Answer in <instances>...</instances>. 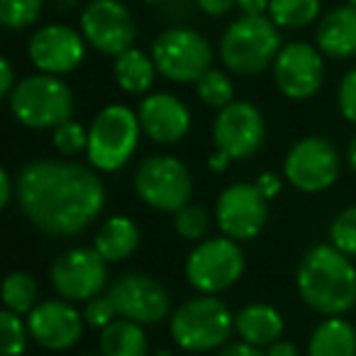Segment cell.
<instances>
[{
  "label": "cell",
  "mask_w": 356,
  "mask_h": 356,
  "mask_svg": "<svg viewBox=\"0 0 356 356\" xmlns=\"http://www.w3.org/2000/svg\"><path fill=\"white\" fill-rule=\"evenodd\" d=\"M20 210L35 229L49 237L83 232L105 208V186L83 163L37 159L15 181Z\"/></svg>",
  "instance_id": "cell-1"
},
{
  "label": "cell",
  "mask_w": 356,
  "mask_h": 356,
  "mask_svg": "<svg viewBox=\"0 0 356 356\" xmlns=\"http://www.w3.org/2000/svg\"><path fill=\"white\" fill-rule=\"evenodd\" d=\"M298 293L315 312L339 317L356 305V268L337 247H315L298 266Z\"/></svg>",
  "instance_id": "cell-2"
},
{
  "label": "cell",
  "mask_w": 356,
  "mask_h": 356,
  "mask_svg": "<svg viewBox=\"0 0 356 356\" xmlns=\"http://www.w3.org/2000/svg\"><path fill=\"white\" fill-rule=\"evenodd\" d=\"M276 22L264 15H242L225 30L220 42L222 64L237 76L264 74L281 51Z\"/></svg>",
  "instance_id": "cell-3"
},
{
  "label": "cell",
  "mask_w": 356,
  "mask_h": 356,
  "mask_svg": "<svg viewBox=\"0 0 356 356\" xmlns=\"http://www.w3.org/2000/svg\"><path fill=\"white\" fill-rule=\"evenodd\" d=\"M10 113L20 124L30 129H54L71 118L74 95L69 86L51 74L27 76L15 86L10 95Z\"/></svg>",
  "instance_id": "cell-4"
},
{
  "label": "cell",
  "mask_w": 356,
  "mask_h": 356,
  "mask_svg": "<svg viewBox=\"0 0 356 356\" xmlns=\"http://www.w3.org/2000/svg\"><path fill=\"white\" fill-rule=\"evenodd\" d=\"M234 317L215 296H200L184 302L171 317V334L186 351H213L229 339Z\"/></svg>",
  "instance_id": "cell-5"
},
{
  "label": "cell",
  "mask_w": 356,
  "mask_h": 356,
  "mask_svg": "<svg viewBox=\"0 0 356 356\" xmlns=\"http://www.w3.org/2000/svg\"><path fill=\"white\" fill-rule=\"evenodd\" d=\"M139 115L124 105L100 110L88 129V161L98 171H118L132 159L139 144Z\"/></svg>",
  "instance_id": "cell-6"
},
{
  "label": "cell",
  "mask_w": 356,
  "mask_h": 356,
  "mask_svg": "<svg viewBox=\"0 0 356 356\" xmlns=\"http://www.w3.org/2000/svg\"><path fill=\"white\" fill-rule=\"evenodd\" d=\"M134 188L149 208H156L161 213H178L191 203L193 178L184 161L168 154H156L139 163L134 173Z\"/></svg>",
  "instance_id": "cell-7"
},
{
  "label": "cell",
  "mask_w": 356,
  "mask_h": 356,
  "mask_svg": "<svg viewBox=\"0 0 356 356\" xmlns=\"http://www.w3.org/2000/svg\"><path fill=\"white\" fill-rule=\"evenodd\" d=\"M152 59L163 79L176 83H195L205 71H210L213 49L198 32L173 27L156 37L152 44Z\"/></svg>",
  "instance_id": "cell-8"
},
{
  "label": "cell",
  "mask_w": 356,
  "mask_h": 356,
  "mask_svg": "<svg viewBox=\"0 0 356 356\" xmlns=\"http://www.w3.org/2000/svg\"><path fill=\"white\" fill-rule=\"evenodd\" d=\"M244 273V254L229 237L200 242L186 261V278L195 291L218 296L239 281Z\"/></svg>",
  "instance_id": "cell-9"
},
{
  "label": "cell",
  "mask_w": 356,
  "mask_h": 356,
  "mask_svg": "<svg viewBox=\"0 0 356 356\" xmlns=\"http://www.w3.org/2000/svg\"><path fill=\"white\" fill-rule=\"evenodd\" d=\"M81 32L100 54L120 56L132 49L137 25L122 0H90L81 13Z\"/></svg>",
  "instance_id": "cell-10"
},
{
  "label": "cell",
  "mask_w": 356,
  "mask_h": 356,
  "mask_svg": "<svg viewBox=\"0 0 356 356\" xmlns=\"http://www.w3.org/2000/svg\"><path fill=\"white\" fill-rule=\"evenodd\" d=\"M108 296L120 317L139 325H159L171 312L168 291L147 273H122L108 288Z\"/></svg>",
  "instance_id": "cell-11"
},
{
  "label": "cell",
  "mask_w": 356,
  "mask_h": 356,
  "mask_svg": "<svg viewBox=\"0 0 356 356\" xmlns=\"http://www.w3.org/2000/svg\"><path fill=\"white\" fill-rule=\"evenodd\" d=\"M286 178L302 193L327 191L339 176V154L322 137H305L293 144L283 161Z\"/></svg>",
  "instance_id": "cell-12"
},
{
  "label": "cell",
  "mask_w": 356,
  "mask_h": 356,
  "mask_svg": "<svg viewBox=\"0 0 356 356\" xmlns=\"http://www.w3.org/2000/svg\"><path fill=\"white\" fill-rule=\"evenodd\" d=\"M51 286L64 300H90L105 288L108 261L98 249L76 247L64 252L51 266Z\"/></svg>",
  "instance_id": "cell-13"
},
{
  "label": "cell",
  "mask_w": 356,
  "mask_h": 356,
  "mask_svg": "<svg viewBox=\"0 0 356 356\" xmlns=\"http://www.w3.org/2000/svg\"><path fill=\"white\" fill-rule=\"evenodd\" d=\"M213 139L229 159H249L261 149L266 139V122L257 105L234 100L220 110L213 127Z\"/></svg>",
  "instance_id": "cell-14"
},
{
  "label": "cell",
  "mask_w": 356,
  "mask_h": 356,
  "mask_svg": "<svg viewBox=\"0 0 356 356\" xmlns=\"http://www.w3.org/2000/svg\"><path fill=\"white\" fill-rule=\"evenodd\" d=\"M268 220V200L252 184H232L218 200V225L234 242L254 239Z\"/></svg>",
  "instance_id": "cell-15"
},
{
  "label": "cell",
  "mask_w": 356,
  "mask_h": 356,
  "mask_svg": "<svg viewBox=\"0 0 356 356\" xmlns=\"http://www.w3.org/2000/svg\"><path fill=\"white\" fill-rule=\"evenodd\" d=\"M325 79L320 51L305 42H293L278 51L273 61V81L291 100H307L320 90Z\"/></svg>",
  "instance_id": "cell-16"
},
{
  "label": "cell",
  "mask_w": 356,
  "mask_h": 356,
  "mask_svg": "<svg viewBox=\"0 0 356 356\" xmlns=\"http://www.w3.org/2000/svg\"><path fill=\"white\" fill-rule=\"evenodd\" d=\"M86 37L66 25H47L32 35L27 44L30 61L42 74L64 76L74 71L86 56Z\"/></svg>",
  "instance_id": "cell-17"
},
{
  "label": "cell",
  "mask_w": 356,
  "mask_h": 356,
  "mask_svg": "<svg viewBox=\"0 0 356 356\" xmlns=\"http://www.w3.org/2000/svg\"><path fill=\"white\" fill-rule=\"evenodd\" d=\"M27 330L40 346L61 351L81 339L83 320H81L79 310L66 300H44L30 312Z\"/></svg>",
  "instance_id": "cell-18"
},
{
  "label": "cell",
  "mask_w": 356,
  "mask_h": 356,
  "mask_svg": "<svg viewBox=\"0 0 356 356\" xmlns=\"http://www.w3.org/2000/svg\"><path fill=\"white\" fill-rule=\"evenodd\" d=\"M139 124L156 144H176L191 127V113L176 95L152 93L139 105Z\"/></svg>",
  "instance_id": "cell-19"
},
{
  "label": "cell",
  "mask_w": 356,
  "mask_h": 356,
  "mask_svg": "<svg viewBox=\"0 0 356 356\" xmlns=\"http://www.w3.org/2000/svg\"><path fill=\"white\" fill-rule=\"evenodd\" d=\"M317 47L330 59H349L356 54V6L346 3L322 17Z\"/></svg>",
  "instance_id": "cell-20"
},
{
  "label": "cell",
  "mask_w": 356,
  "mask_h": 356,
  "mask_svg": "<svg viewBox=\"0 0 356 356\" xmlns=\"http://www.w3.org/2000/svg\"><path fill=\"white\" fill-rule=\"evenodd\" d=\"M234 330L249 344L271 346L283 334V317L276 307L264 305V302H254V305H247L237 312Z\"/></svg>",
  "instance_id": "cell-21"
},
{
  "label": "cell",
  "mask_w": 356,
  "mask_h": 356,
  "mask_svg": "<svg viewBox=\"0 0 356 356\" xmlns=\"http://www.w3.org/2000/svg\"><path fill=\"white\" fill-rule=\"evenodd\" d=\"M95 249L105 261H122L139 247V229L129 218H110L95 234Z\"/></svg>",
  "instance_id": "cell-22"
},
{
  "label": "cell",
  "mask_w": 356,
  "mask_h": 356,
  "mask_svg": "<svg viewBox=\"0 0 356 356\" xmlns=\"http://www.w3.org/2000/svg\"><path fill=\"white\" fill-rule=\"evenodd\" d=\"M310 356H356V332L346 320L330 317L310 337Z\"/></svg>",
  "instance_id": "cell-23"
},
{
  "label": "cell",
  "mask_w": 356,
  "mask_h": 356,
  "mask_svg": "<svg viewBox=\"0 0 356 356\" xmlns=\"http://www.w3.org/2000/svg\"><path fill=\"white\" fill-rule=\"evenodd\" d=\"M100 349L105 356H147L149 344L142 325L132 320H113L100 334Z\"/></svg>",
  "instance_id": "cell-24"
},
{
  "label": "cell",
  "mask_w": 356,
  "mask_h": 356,
  "mask_svg": "<svg viewBox=\"0 0 356 356\" xmlns=\"http://www.w3.org/2000/svg\"><path fill=\"white\" fill-rule=\"evenodd\" d=\"M156 76V64L152 56L142 54L139 49H127L115 56V81L127 93H147Z\"/></svg>",
  "instance_id": "cell-25"
},
{
  "label": "cell",
  "mask_w": 356,
  "mask_h": 356,
  "mask_svg": "<svg viewBox=\"0 0 356 356\" xmlns=\"http://www.w3.org/2000/svg\"><path fill=\"white\" fill-rule=\"evenodd\" d=\"M320 15V0H271L268 17L278 27L302 30Z\"/></svg>",
  "instance_id": "cell-26"
},
{
  "label": "cell",
  "mask_w": 356,
  "mask_h": 356,
  "mask_svg": "<svg viewBox=\"0 0 356 356\" xmlns=\"http://www.w3.org/2000/svg\"><path fill=\"white\" fill-rule=\"evenodd\" d=\"M37 283L30 273L15 271L6 278L3 283V300H6V307L17 315L22 312H32L37 305Z\"/></svg>",
  "instance_id": "cell-27"
},
{
  "label": "cell",
  "mask_w": 356,
  "mask_h": 356,
  "mask_svg": "<svg viewBox=\"0 0 356 356\" xmlns=\"http://www.w3.org/2000/svg\"><path fill=\"white\" fill-rule=\"evenodd\" d=\"M195 93H198V98L203 100L205 105L218 108V110H222V108H227L229 103H234L232 81H229L227 74H222V71H218V69L205 71V74L195 81Z\"/></svg>",
  "instance_id": "cell-28"
},
{
  "label": "cell",
  "mask_w": 356,
  "mask_h": 356,
  "mask_svg": "<svg viewBox=\"0 0 356 356\" xmlns=\"http://www.w3.org/2000/svg\"><path fill=\"white\" fill-rule=\"evenodd\" d=\"M44 0H0V22L6 30H25L35 25Z\"/></svg>",
  "instance_id": "cell-29"
},
{
  "label": "cell",
  "mask_w": 356,
  "mask_h": 356,
  "mask_svg": "<svg viewBox=\"0 0 356 356\" xmlns=\"http://www.w3.org/2000/svg\"><path fill=\"white\" fill-rule=\"evenodd\" d=\"M27 327L22 325L20 315L13 310L0 312V346H3V356H20L27 346Z\"/></svg>",
  "instance_id": "cell-30"
},
{
  "label": "cell",
  "mask_w": 356,
  "mask_h": 356,
  "mask_svg": "<svg viewBox=\"0 0 356 356\" xmlns=\"http://www.w3.org/2000/svg\"><path fill=\"white\" fill-rule=\"evenodd\" d=\"M332 247H337L346 257L356 254V208L341 210L330 227Z\"/></svg>",
  "instance_id": "cell-31"
},
{
  "label": "cell",
  "mask_w": 356,
  "mask_h": 356,
  "mask_svg": "<svg viewBox=\"0 0 356 356\" xmlns=\"http://www.w3.org/2000/svg\"><path fill=\"white\" fill-rule=\"evenodd\" d=\"M176 232L181 234L184 239H203L208 234L210 227V218H208V210L200 208V205H186L176 213Z\"/></svg>",
  "instance_id": "cell-32"
},
{
  "label": "cell",
  "mask_w": 356,
  "mask_h": 356,
  "mask_svg": "<svg viewBox=\"0 0 356 356\" xmlns=\"http://www.w3.org/2000/svg\"><path fill=\"white\" fill-rule=\"evenodd\" d=\"M54 147L66 156L81 154L83 149H88V132L74 120H66L59 127H54Z\"/></svg>",
  "instance_id": "cell-33"
},
{
  "label": "cell",
  "mask_w": 356,
  "mask_h": 356,
  "mask_svg": "<svg viewBox=\"0 0 356 356\" xmlns=\"http://www.w3.org/2000/svg\"><path fill=\"white\" fill-rule=\"evenodd\" d=\"M115 315H118V310H115V302L110 300V296H95V298H90L88 305H86L83 320L88 322L90 327L105 330V327L115 320Z\"/></svg>",
  "instance_id": "cell-34"
},
{
  "label": "cell",
  "mask_w": 356,
  "mask_h": 356,
  "mask_svg": "<svg viewBox=\"0 0 356 356\" xmlns=\"http://www.w3.org/2000/svg\"><path fill=\"white\" fill-rule=\"evenodd\" d=\"M339 110L344 115V120H349L351 124H356V69L346 71L344 79L339 83Z\"/></svg>",
  "instance_id": "cell-35"
},
{
  "label": "cell",
  "mask_w": 356,
  "mask_h": 356,
  "mask_svg": "<svg viewBox=\"0 0 356 356\" xmlns=\"http://www.w3.org/2000/svg\"><path fill=\"white\" fill-rule=\"evenodd\" d=\"M195 3H198V8L205 15H213V17L227 15L237 6V0H195Z\"/></svg>",
  "instance_id": "cell-36"
},
{
  "label": "cell",
  "mask_w": 356,
  "mask_h": 356,
  "mask_svg": "<svg viewBox=\"0 0 356 356\" xmlns=\"http://www.w3.org/2000/svg\"><path fill=\"white\" fill-rule=\"evenodd\" d=\"M218 356H268V354H264L261 346H254L242 339V341H234V344L222 346V351Z\"/></svg>",
  "instance_id": "cell-37"
},
{
  "label": "cell",
  "mask_w": 356,
  "mask_h": 356,
  "mask_svg": "<svg viewBox=\"0 0 356 356\" xmlns=\"http://www.w3.org/2000/svg\"><path fill=\"white\" fill-rule=\"evenodd\" d=\"M259 188V193L264 195L266 200H271L273 195L281 191V178L276 176V173H261V176L257 178V184H254Z\"/></svg>",
  "instance_id": "cell-38"
},
{
  "label": "cell",
  "mask_w": 356,
  "mask_h": 356,
  "mask_svg": "<svg viewBox=\"0 0 356 356\" xmlns=\"http://www.w3.org/2000/svg\"><path fill=\"white\" fill-rule=\"evenodd\" d=\"M15 74L8 59H0V95H10L15 90Z\"/></svg>",
  "instance_id": "cell-39"
},
{
  "label": "cell",
  "mask_w": 356,
  "mask_h": 356,
  "mask_svg": "<svg viewBox=\"0 0 356 356\" xmlns=\"http://www.w3.org/2000/svg\"><path fill=\"white\" fill-rule=\"evenodd\" d=\"M268 6H271V0H237L242 15H264L268 13Z\"/></svg>",
  "instance_id": "cell-40"
},
{
  "label": "cell",
  "mask_w": 356,
  "mask_h": 356,
  "mask_svg": "<svg viewBox=\"0 0 356 356\" xmlns=\"http://www.w3.org/2000/svg\"><path fill=\"white\" fill-rule=\"evenodd\" d=\"M10 195H13V181H10V173L3 168L0 171V208H6L10 203Z\"/></svg>",
  "instance_id": "cell-41"
},
{
  "label": "cell",
  "mask_w": 356,
  "mask_h": 356,
  "mask_svg": "<svg viewBox=\"0 0 356 356\" xmlns=\"http://www.w3.org/2000/svg\"><path fill=\"white\" fill-rule=\"evenodd\" d=\"M266 354L268 356H298V349H296V344H291V341H273V344L268 346Z\"/></svg>",
  "instance_id": "cell-42"
},
{
  "label": "cell",
  "mask_w": 356,
  "mask_h": 356,
  "mask_svg": "<svg viewBox=\"0 0 356 356\" xmlns=\"http://www.w3.org/2000/svg\"><path fill=\"white\" fill-rule=\"evenodd\" d=\"M229 161H232V159H229L227 154H225V152H220V149H218V154H213V156L208 159V166H210V171H215V173H222V171H227Z\"/></svg>",
  "instance_id": "cell-43"
},
{
  "label": "cell",
  "mask_w": 356,
  "mask_h": 356,
  "mask_svg": "<svg viewBox=\"0 0 356 356\" xmlns=\"http://www.w3.org/2000/svg\"><path fill=\"white\" fill-rule=\"evenodd\" d=\"M81 0H54V10L56 13H71L79 8Z\"/></svg>",
  "instance_id": "cell-44"
},
{
  "label": "cell",
  "mask_w": 356,
  "mask_h": 356,
  "mask_svg": "<svg viewBox=\"0 0 356 356\" xmlns=\"http://www.w3.org/2000/svg\"><path fill=\"white\" fill-rule=\"evenodd\" d=\"M346 159H349V166L356 171V137L349 142V149H346Z\"/></svg>",
  "instance_id": "cell-45"
},
{
  "label": "cell",
  "mask_w": 356,
  "mask_h": 356,
  "mask_svg": "<svg viewBox=\"0 0 356 356\" xmlns=\"http://www.w3.org/2000/svg\"><path fill=\"white\" fill-rule=\"evenodd\" d=\"M159 356H171V354H168V351H159Z\"/></svg>",
  "instance_id": "cell-46"
},
{
  "label": "cell",
  "mask_w": 356,
  "mask_h": 356,
  "mask_svg": "<svg viewBox=\"0 0 356 356\" xmlns=\"http://www.w3.org/2000/svg\"><path fill=\"white\" fill-rule=\"evenodd\" d=\"M144 3H161V0H144Z\"/></svg>",
  "instance_id": "cell-47"
},
{
  "label": "cell",
  "mask_w": 356,
  "mask_h": 356,
  "mask_svg": "<svg viewBox=\"0 0 356 356\" xmlns=\"http://www.w3.org/2000/svg\"><path fill=\"white\" fill-rule=\"evenodd\" d=\"M349 3H351V6H356V0H349Z\"/></svg>",
  "instance_id": "cell-48"
},
{
  "label": "cell",
  "mask_w": 356,
  "mask_h": 356,
  "mask_svg": "<svg viewBox=\"0 0 356 356\" xmlns=\"http://www.w3.org/2000/svg\"><path fill=\"white\" fill-rule=\"evenodd\" d=\"M86 356H93V354H86ZM103 356H105V354H103Z\"/></svg>",
  "instance_id": "cell-49"
}]
</instances>
